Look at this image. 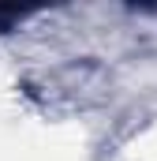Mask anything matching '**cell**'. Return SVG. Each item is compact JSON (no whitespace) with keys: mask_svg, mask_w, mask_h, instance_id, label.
Instances as JSON below:
<instances>
[{"mask_svg":"<svg viewBox=\"0 0 157 161\" xmlns=\"http://www.w3.org/2000/svg\"><path fill=\"white\" fill-rule=\"evenodd\" d=\"M30 11H34V8H4V4H0V30H11V26L23 23Z\"/></svg>","mask_w":157,"mask_h":161,"instance_id":"cell-1","label":"cell"}]
</instances>
